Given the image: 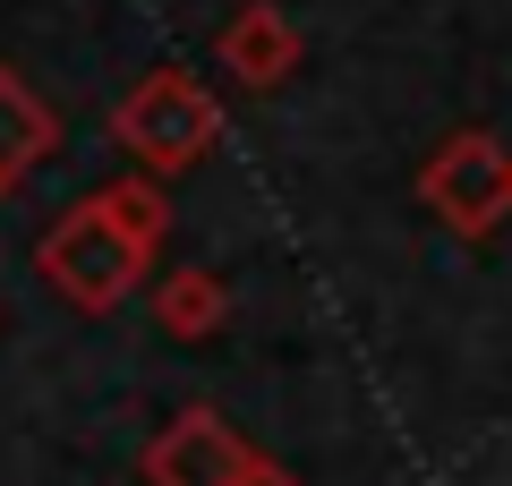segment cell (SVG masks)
Returning a JSON list of instances; mask_svg holds the SVG:
<instances>
[{
  "mask_svg": "<svg viewBox=\"0 0 512 486\" xmlns=\"http://www.w3.org/2000/svg\"><path fill=\"white\" fill-rule=\"evenodd\" d=\"M222 307H231V290H222L214 265H188V273H171V282L154 290V324H163L171 342H205L222 324Z\"/></svg>",
  "mask_w": 512,
  "mask_h": 486,
  "instance_id": "7",
  "label": "cell"
},
{
  "mask_svg": "<svg viewBox=\"0 0 512 486\" xmlns=\"http://www.w3.org/2000/svg\"><path fill=\"white\" fill-rule=\"evenodd\" d=\"M111 137L137 162H154V171H180V162H197L222 137V103L188 69H146L120 94V111H111Z\"/></svg>",
  "mask_w": 512,
  "mask_h": 486,
  "instance_id": "1",
  "label": "cell"
},
{
  "mask_svg": "<svg viewBox=\"0 0 512 486\" xmlns=\"http://www.w3.org/2000/svg\"><path fill=\"white\" fill-rule=\"evenodd\" d=\"M146 265H154V256L137 248V239H128L111 214H103V197H77L69 214L52 222V239H43V273H52L60 299L86 307V316L120 307L128 290H137V273H146Z\"/></svg>",
  "mask_w": 512,
  "mask_h": 486,
  "instance_id": "2",
  "label": "cell"
},
{
  "mask_svg": "<svg viewBox=\"0 0 512 486\" xmlns=\"http://www.w3.org/2000/svg\"><path fill=\"white\" fill-rule=\"evenodd\" d=\"M248 444L222 427V410H180L146 444V486H239Z\"/></svg>",
  "mask_w": 512,
  "mask_h": 486,
  "instance_id": "4",
  "label": "cell"
},
{
  "mask_svg": "<svg viewBox=\"0 0 512 486\" xmlns=\"http://www.w3.org/2000/svg\"><path fill=\"white\" fill-rule=\"evenodd\" d=\"M94 197H103V214L120 222L128 239H137V248H163V231H171V205H163V188L154 180H120V188H94Z\"/></svg>",
  "mask_w": 512,
  "mask_h": 486,
  "instance_id": "8",
  "label": "cell"
},
{
  "mask_svg": "<svg viewBox=\"0 0 512 486\" xmlns=\"http://www.w3.org/2000/svg\"><path fill=\"white\" fill-rule=\"evenodd\" d=\"M239 486H308V478H291L282 461H256V452H248V469H239Z\"/></svg>",
  "mask_w": 512,
  "mask_h": 486,
  "instance_id": "9",
  "label": "cell"
},
{
  "mask_svg": "<svg viewBox=\"0 0 512 486\" xmlns=\"http://www.w3.org/2000/svg\"><path fill=\"white\" fill-rule=\"evenodd\" d=\"M222 69L239 77V86H282V77L299 69V26L291 9H274V0H256V9H239L231 26H222Z\"/></svg>",
  "mask_w": 512,
  "mask_h": 486,
  "instance_id": "5",
  "label": "cell"
},
{
  "mask_svg": "<svg viewBox=\"0 0 512 486\" xmlns=\"http://www.w3.org/2000/svg\"><path fill=\"white\" fill-rule=\"evenodd\" d=\"M419 197H427V214L453 222L461 239H487L495 222H504V205H512V162H504V145H495L487 128L444 137V154L419 171Z\"/></svg>",
  "mask_w": 512,
  "mask_h": 486,
  "instance_id": "3",
  "label": "cell"
},
{
  "mask_svg": "<svg viewBox=\"0 0 512 486\" xmlns=\"http://www.w3.org/2000/svg\"><path fill=\"white\" fill-rule=\"evenodd\" d=\"M0 197H9V188H0Z\"/></svg>",
  "mask_w": 512,
  "mask_h": 486,
  "instance_id": "10",
  "label": "cell"
},
{
  "mask_svg": "<svg viewBox=\"0 0 512 486\" xmlns=\"http://www.w3.org/2000/svg\"><path fill=\"white\" fill-rule=\"evenodd\" d=\"M60 145V120H52V103H43L35 86H26L9 60H0V188H18L26 171H35L43 154Z\"/></svg>",
  "mask_w": 512,
  "mask_h": 486,
  "instance_id": "6",
  "label": "cell"
}]
</instances>
